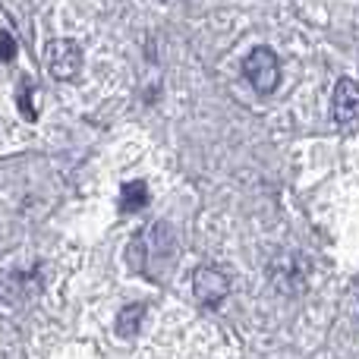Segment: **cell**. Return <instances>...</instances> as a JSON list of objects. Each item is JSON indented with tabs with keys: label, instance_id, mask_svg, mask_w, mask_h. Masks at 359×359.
I'll use <instances>...</instances> for the list:
<instances>
[{
	"label": "cell",
	"instance_id": "cell-1",
	"mask_svg": "<svg viewBox=\"0 0 359 359\" xmlns=\"http://www.w3.org/2000/svg\"><path fill=\"white\" fill-rule=\"evenodd\" d=\"M246 79L252 82L255 92L268 95L278 88L280 82V60L271 48H255L252 54L246 57Z\"/></svg>",
	"mask_w": 359,
	"mask_h": 359
},
{
	"label": "cell",
	"instance_id": "cell-2",
	"mask_svg": "<svg viewBox=\"0 0 359 359\" xmlns=\"http://www.w3.org/2000/svg\"><path fill=\"white\" fill-rule=\"evenodd\" d=\"M44 60H48L50 73H54L57 79H73V76L79 73V67H82V50H79V44H76V41L60 38V41H50L48 44Z\"/></svg>",
	"mask_w": 359,
	"mask_h": 359
},
{
	"label": "cell",
	"instance_id": "cell-3",
	"mask_svg": "<svg viewBox=\"0 0 359 359\" xmlns=\"http://www.w3.org/2000/svg\"><path fill=\"white\" fill-rule=\"evenodd\" d=\"M227 290H230L227 274L217 271V268H202V271L196 274V280H192V293H196V299L202 306H208V309L221 306L224 297H227Z\"/></svg>",
	"mask_w": 359,
	"mask_h": 359
},
{
	"label": "cell",
	"instance_id": "cell-4",
	"mask_svg": "<svg viewBox=\"0 0 359 359\" xmlns=\"http://www.w3.org/2000/svg\"><path fill=\"white\" fill-rule=\"evenodd\" d=\"M331 111H334L337 123H356L359 120V82L353 79H341L334 88V98H331Z\"/></svg>",
	"mask_w": 359,
	"mask_h": 359
},
{
	"label": "cell",
	"instance_id": "cell-5",
	"mask_svg": "<svg viewBox=\"0 0 359 359\" xmlns=\"http://www.w3.org/2000/svg\"><path fill=\"white\" fill-rule=\"evenodd\" d=\"M145 205H149V186H145L142 180H133V183H126L123 192H120V211L133 215V211L145 208Z\"/></svg>",
	"mask_w": 359,
	"mask_h": 359
},
{
	"label": "cell",
	"instance_id": "cell-6",
	"mask_svg": "<svg viewBox=\"0 0 359 359\" xmlns=\"http://www.w3.org/2000/svg\"><path fill=\"white\" fill-rule=\"evenodd\" d=\"M145 316V309L142 306H126L123 312H120V322H117V331L120 334H136V328H139V318Z\"/></svg>",
	"mask_w": 359,
	"mask_h": 359
},
{
	"label": "cell",
	"instance_id": "cell-7",
	"mask_svg": "<svg viewBox=\"0 0 359 359\" xmlns=\"http://www.w3.org/2000/svg\"><path fill=\"white\" fill-rule=\"evenodd\" d=\"M16 57V41H13L10 32H0V60L10 63Z\"/></svg>",
	"mask_w": 359,
	"mask_h": 359
}]
</instances>
